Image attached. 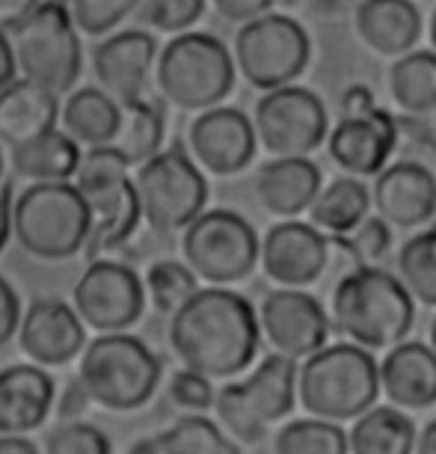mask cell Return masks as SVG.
<instances>
[{
  "instance_id": "obj_1",
  "label": "cell",
  "mask_w": 436,
  "mask_h": 454,
  "mask_svg": "<svg viewBox=\"0 0 436 454\" xmlns=\"http://www.w3.org/2000/svg\"><path fill=\"white\" fill-rule=\"evenodd\" d=\"M167 341L184 368L211 380H232L255 363L261 345L259 312L229 286L199 288L169 315Z\"/></svg>"
},
{
  "instance_id": "obj_2",
  "label": "cell",
  "mask_w": 436,
  "mask_h": 454,
  "mask_svg": "<svg viewBox=\"0 0 436 454\" xmlns=\"http://www.w3.org/2000/svg\"><path fill=\"white\" fill-rule=\"evenodd\" d=\"M332 333L369 350H389L416 324V297L398 273L362 264L330 288Z\"/></svg>"
},
{
  "instance_id": "obj_3",
  "label": "cell",
  "mask_w": 436,
  "mask_h": 454,
  "mask_svg": "<svg viewBox=\"0 0 436 454\" xmlns=\"http://www.w3.org/2000/svg\"><path fill=\"white\" fill-rule=\"evenodd\" d=\"M380 398V368L354 341L323 345L297 365V401L309 416L354 422Z\"/></svg>"
},
{
  "instance_id": "obj_4",
  "label": "cell",
  "mask_w": 436,
  "mask_h": 454,
  "mask_svg": "<svg viewBox=\"0 0 436 454\" xmlns=\"http://www.w3.org/2000/svg\"><path fill=\"white\" fill-rule=\"evenodd\" d=\"M237 78L235 57L211 33H175L160 48L155 87L164 105L187 114H202L232 96Z\"/></svg>"
},
{
  "instance_id": "obj_5",
  "label": "cell",
  "mask_w": 436,
  "mask_h": 454,
  "mask_svg": "<svg viewBox=\"0 0 436 454\" xmlns=\"http://www.w3.org/2000/svg\"><path fill=\"white\" fill-rule=\"evenodd\" d=\"M90 226V205L74 182H33L12 200V238L39 262L83 253Z\"/></svg>"
},
{
  "instance_id": "obj_6",
  "label": "cell",
  "mask_w": 436,
  "mask_h": 454,
  "mask_svg": "<svg viewBox=\"0 0 436 454\" xmlns=\"http://www.w3.org/2000/svg\"><path fill=\"white\" fill-rule=\"evenodd\" d=\"M131 164L119 155L113 145H90L81 155L72 182L78 184L90 205L92 226L83 255L87 262L119 250L143 223L140 196L131 176Z\"/></svg>"
},
{
  "instance_id": "obj_7",
  "label": "cell",
  "mask_w": 436,
  "mask_h": 454,
  "mask_svg": "<svg viewBox=\"0 0 436 454\" xmlns=\"http://www.w3.org/2000/svg\"><path fill=\"white\" fill-rule=\"evenodd\" d=\"M297 404V359L268 354L241 380H229L217 389L214 413L223 431L241 445H259L270 431L291 416Z\"/></svg>"
},
{
  "instance_id": "obj_8",
  "label": "cell",
  "mask_w": 436,
  "mask_h": 454,
  "mask_svg": "<svg viewBox=\"0 0 436 454\" xmlns=\"http://www.w3.org/2000/svg\"><path fill=\"white\" fill-rule=\"evenodd\" d=\"M160 374L164 365L155 350L125 330L98 333L87 341L78 359V377L92 404L113 413L140 410L155 395Z\"/></svg>"
},
{
  "instance_id": "obj_9",
  "label": "cell",
  "mask_w": 436,
  "mask_h": 454,
  "mask_svg": "<svg viewBox=\"0 0 436 454\" xmlns=\"http://www.w3.org/2000/svg\"><path fill=\"white\" fill-rule=\"evenodd\" d=\"M6 33L15 51L19 74L54 90L57 96L72 92L74 81L81 78L83 51L68 0H42L36 10Z\"/></svg>"
},
{
  "instance_id": "obj_10",
  "label": "cell",
  "mask_w": 436,
  "mask_h": 454,
  "mask_svg": "<svg viewBox=\"0 0 436 454\" xmlns=\"http://www.w3.org/2000/svg\"><path fill=\"white\" fill-rule=\"evenodd\" d=\"M143 223L158 235L184 232L208 205L205 169L182 145L160 149L143 160L134 176Z\"/></svg>"
},
{
  "instance_id": "obj_11",
  "label": "cell",
  "mask_w": 436,
  "mask_h": 454,
  "mask_svg": "<svg viewBox=\"0 0 436 454\" xmlns=\"http://www.w3.org/2000/svg\"><path fill=\"white\" fill-rule=\"evenodd\" d=\"M232 57L237 74L253 90L268 92L303 78L312 63V39L291 15L264 12L237 27Z\"/></svg>"
},
{
  "instance_id": "obj_12",
  "label": "cell",
  "mask_w": 436,
  "mask_h": 454,
  "mask_svg": "<svg viewBox=\"0 0 436 454\" xmlns=\"http://www.w3.org/2000/svg\"><path fill=\"white\" fill-rule=\"evenodd\" d=\"M182 259L208 286H235L259 268L261 238L229 208H205L182 232Z\"/></svg>"
},
{
  "instance_id": "obj_13",
  "label": "cell",
  "mask_w": 436,
  "mask_h": 454,
  "mask_svg": "<svg viewBox=\"0 0 436 454\" xmlns=\"http://www.w3.org/2000/svg\"><path fill=\"white\" fill-rule=\"evenodd\" d=\"M259 145L270 158L312 155L330 137V116L318 92L288 83L261 92L253 110Z\"/></svg>"
},
{
  "instance_id": "obj_14",
  "label": "cell",
  "mask_w": 436,
  "mask_h": 454,
  "mask_svg": "<svg viewBox=\"0 0 436 454\" xmlns=\"http://www.w3.org/2000/svg\"><path fill=\"white\" fill-rule=\"evenodd\" d=\"M145 286L134 268L113 259H92L72 288V306L90 330L116 333L134 327L145 309Z\"/></svg>"
},
{
  "instance_id": "obj_15",
  "label": "cell",
  "mask_w": 436,
  "mask_h": 454,
  "mask_svg": "<svg viewBox=\"0 0 436 454\" xmlns=\"http://www.w3.org/2000/svg\"><path fill=\"white\" fill-rule=\"evenodd\" d=\"M259 324L261 339L297 363L321 350L332 333L330 312L306 288H273L259 306Z\"/></svg>"
},
{
  "instance_id": "obj_16",
  "label": "cell",
  "mask_w": 436,
  "mask_h": 454,
  "mask_svg": "<svg viewBox=\"0 0 436 454\" xmlns=\"http://www.w3.org/2000/svg\"><path fill=\"white\" fill-rule=\"evenodd\" d=\"M259 137L253 119L237 107H208L187 128V152L208 176L229 178L253 164Z\"/></svg>"
},
{
  "instance_id": "obj_17",
  "label": "cell",
  "mask_w": 436,
  "mask_h": 454,
  "mask_svg": "<svg viewBox=\"0 0 436 454\" xmlns=\"http://www.w3.org/2000/svg\"><path fill=\"white\" fill-rule=\"evenodd\" d=\"M330 244L327 232L312 223L282 220L261 238L259 268L279 288H309L318 286L327 273Z\"/></svg>"
},
{
  "instance_id": "obj_18",
  "label": "cell",
  "mask_w": 436,
  "mask_h": 454,
  "mask_svg": "<svg viewBox=\"0 0 436 454\" xmlns=\"http://www.w3.org/2000/svg\"><path fill=\"white\" fill-rule=\"evenodd\" d=\"M398 145V122L386 107H374L362 116H341L330 128L327 155L339 173L369 178L389 167Z\"/></svg>"
},
{
  "instance_id": "obj_19",
  "label": "cell",
  "mask_w": 436,
  "mask_h": 454,
  "mask_svg": "<svg viewBox=\"0 0 436 454\" xmlns=\"http://www.w3.org/2000/svg\"><path fill=\"white\" fill-rule=\"evenodd\" d=\"M19 348L39 365H66L87 348V324L66 300H33L19 324Z\"/></svg>"
},
{
  "instance_id": "obj_20",
  "label": "cell",
  "mask_w": 436,
  "mask_h": 454,
  "mask_svg": "<svg viewBox=\"0 0 436 454\" xmlns=\"http://www.w3.org/2000/svg\"><path fill=\"white\" fill-rule=\"evenodd\" d=\"M158 63V39L145 30H119L110 33L92 48V72L96 81L122 101L140 98Z\"/></svg>"
},
{
  "instance_id": "obj_21",
  "label": "cell",
  "mask_w": 436,
  "mask_h": 454,
  "mask_svg": "<svg viewBox=\"0 0 436 454\" xmlns=\"http://www.w3.org/2000/svg\"><path fill=\"white\" fill-rule=\"evenodd\" d=\"M374 214L395 229H422L436 214V176L418 160L383 167L371 184Z\"/></svg>"
},
{
  "instance_id": "obj_22",
  "label": "cell",
  "mask_w": 436,
  "mask_h": 454,
  "mask_svg": "<svg viewBox=\"0 0 436 454\" xmlns=\"http://www.w3.org/2000/svg\"><path fill=\"white\" fill-rule=\"evenodd\" d=\"M321 187H323V173L309 155L270 158L268 164L259 167L253 182L259 208L276 220H294L309 214Z\"/></svg>"
},
{
  "instance_id": "obj_23",
  "label": "cell",
  "mask_w": 436,
  "mask_h": 454,
  "mask_svg": "<svg viewBox=\"0 0 436 454\" xmlns=\"http://www.w3.org/2000/svg\"><path fill=\"white\" fill-rule=\"evenodd\" d=\"M380 395L407 413L436 404V350L424 341H398L378 363Z\"/></svg>"
},
{
  "instance_id": "obj_24",
  "label": "cell",
  "mask_w": 436,
  "mask_h": 454,
  "mask_svg": "<svg viewBox=\"0 0 436 454\" xmlns=\"http://www.w3.org/2000/svg\"><path fill=\"white\" fill-rule=\"evenodd\" d=\"M350 12L359 45L383 59L413 51L424 33L416 0H359Z\"/></svg>"
},
{
  "instance_id": "obj_25",
  "label": "cell",
  "mask_w": 436,
  "mask_h": 454,
  "mask_svg": "<svg viewBox=\"0 0 436 454\" xmlns=\"http://www.w3.org/2000/svg\"><path fill=\"white\" fill-rule=\"evenodd\" d=\"M54 380L39 363L0 368V434H30L54 407Z\"/></svg>"
},
{
  "instance_id": "obj_26",
  "label": "cell",
  "mask_w": 436,
  "mask_h": 454,
  "mask_svg": "<svg viewBox=\"0 0 436 454\" xmlns=\"http://www.w3.org/2000/svg\"><path fill=\"white\" fill-rule=\"evenodd\" d=\"M59 96L30 78H15L0 90V143L19 145L59 122Z\"/></svg>"
},
{
  "instance_id": "obj_27",
  "label": "cell",
  "mask_w": 436,
  "mask_h": 454,
  "mask_svg": "<svg viewBox=\"0 0 436 454\" xmlns=\"http://www.w3.org/2000/svg\"><path fill=\"white\" fill-rule=\"evenodd\" d=\"M81 155V143L68 137L63 128H51L27 143L10 145L12 173L30 182H72Z\"/></svg>"
},
{
  "instance_id": "obj_28",
  "label": "cell",
  "mask_w": 436,
  "mask_h": 454,
  "mask_svg": "<svg viewBox=\"0 0 436 454\" xmlns=\"http://www.w3.org/2000/svg\"><path fill=\"white\" fill-rule=\"evenodd\" d=\"M131 454H237V445L232 436L223 431L220 422H211L208 416L187 413L175 419L167 431L143 436L128 445Z\"/></svg>"
},
{
  "instance_id": "obj_29",
  "label": "cell",
  "mask_w": 436,
  "mask_h": 454,
  "mask_svg": "<svg viewBox=\"0 0 436 454\" xmlns=\"http://www.w3.org/2000/svg\"><path fill=\"white\" fill-rule=\"evenodd\" d=\"M418 431L407 410L395 404H374L354 419L347 431L350 454H409L416 451Z\"/></svg>"
},
{
  "instance_id": "obj_30",
  "label": "cell",
  "mask_w": 436,
  "mask_h": 454,
  "mask_svg": "<svg viewBox=\"0 0 436 454\" xmlns=\"http://www.w3.org/2000/svg\"><path fill=\"white\" fill-rule=\"evenodd\" d=\"M59 122L81 145H107L119 128V101L105 87H81L68 92Z\"/></svg>"
},
{
  "instance_id": "obj_31",
  "label": "cell",
  "mask_w": 436,
  "mask_h": 454,
  "mask_svg": "<svg viewBox=\"0 0 436 454\" xmlns=\"http://www.w3.org/2000/svg\"><path fill=\"white\" fill-rule=\"evenodd\" d=\"M371 208V191L362 184V178L341 173L330 184L321 187V193L315 196L306 217H309L312 226H318L327 235H350L359 223L369 217Z\"/></svg>"
},
{
  "instance_id": "obj_32",
  "label": "cell",
  "mask_w": 436,
  "mask_h": 454,
  "mask_svg": "<svg viewBox=\"0 0 436 454\" xmlns=\"http://www.w3.org/2000/svg\"><path fill=\"white\" fill-rule=\"evenodd\" d=\"M164 134H167L164 105L140 96L119 105V128L116 137L107 145H113L131 167H140L143 160H149L152 155L160 152Z\"/></svg>"
},
{
  "instance_id": "obj_33",
  "label": "cell",
  "mask_w": 436,
  "mask_h": 454,
  "mask_svg": "<svg viewBox=\"0 0 436 454\" xmlns=\"http://www.w3.org/2000/svg\"><path fill=\"white\" fill-rule=\"evenodd\" d=\"M389 98L401 114L418 116L436 107V51H407L389 66Z\"/></svg>"
},
{
  "instance_id": "obj_34",
  "label": "cell",
  "mask_w": 436,
  "mask_h": 454,
  "mask_svg": "<svg viewBox=\"0 0 436 454\" xmlns=\"http://www.w3.org/2000/svg\"><path fill=\"white\" fill-rule=\"evenodd\" d=\"M270 449L276 454H347V431L341 422L321 416L291 419L270 436Z\"/></svg>"
},
{
  "instance_id": "obj_35",
  "label": "cell",
  "mask_w": 436,
  "mask_h": 454,
  "mask_svg": "<svg viewBox=\"0 0 436 454\" xmlns=\"http://www.w3.org/2000/svg\"><path fill=\"white\" fill-rule=\"evenodd\" d=\"M199 277L193 273V268L184 259H160L152 262L143 273V286L145 297H149L152 309L160 312L164 318H169L173 312H178L182 306L199 291Z\"/></svg>"
},
{
  "instance_id": "obj_36",
  "label": "cell",
  "mask_w": 436,
  "mask_h": 454,
  "mask_svg": "<svg viewBox=\"0 0 436 454\" xmlns=\"http://www.w3.org/2000/svg\"><path fill=\"white\" fill-rule=\"evenodd\" d=\"M398 277L416 303L436 309V226L407 238L398 253Z\"/></svg>"
},
{
  "instance_id": "obj_37",
  "label": "cell",
  "mask_w": 436,
  "mask_h": 454,
  "mask_svg": "<svg viewBox=\"0 0 436 454\" xmlns=\"http://www.w3.org/2000/svg\"><path fill=\"white\" fill-rule=\"evenodd\" d=\"M42 449L48 454H107L113 445L98 425L81 422V419H63L45 434Z\"/></svg>"
},
{
  "instance_id": "obj_38",
  "label": "cell",
  "mask_w": 436,
  "mask_h": 454,
  "mask_svg": "<svg viewBox=\"0 0 436 454\" xmlns=\"http://www.w3.org/2000/svg\"><path fill=\"white\" fill-rule=\"evenodd\" d=\"M208 0H143L136 19L158 33H184L205 15Z\"/></svg>"
},
{
  "instance_id": "obj_39",
  "label": "cell",
  "mask_w": 436,
  "mask_h": 454,
  "mask_svg": "<svg viewBox=\"0 0 436 454\" xmlns=\"http://www.w3.org/2000/svg\"><path fill=\"white\" fill-rule=\"evenodd\" d=\"M140 4L143 0H68L74 24L87 36H105L140 10Z\"/></svg>"
},
{
  "instance_id": "obj_40",
  "label": "cell",
  "mask_w": 436,
  "mask_h": 454,
  "mask_svg": "<svg viewBox=\"0 0 436 454\" xmlns=\"http://www.w3.org/2000/svg\"><path fill=\"white\" fill-rule=\"evenodd\" d=\"M169 401L178 410H187V413H205V410H214V401H217V389H214V380L208 374L193 372V368H178V372L169 377Z\"/></svg>"
},
{
  "instance_id": "obj_41",
  "label": "cell",
  "mask_w": 436,
  "mask_h": 454,
  "mask_svg": "<svg viewBox=\"0 0 436 454\" xmlns=\"http://www.w3.org/2000/svg\"><path fill=\"white\" fill-rule=\"evenodd\" d=\"M350 241H354L365 264H378L380 259H386L392 250V226L380 214H374V217L369 214V217L350 232Z\"/></svg>"
},
{
  "instance_id": "obj_42",
  "label": "cell",
  "mask_w": 436,
  "mask_h": 454,
  "mask_svg": "<svg viewBox=\"0 0 436 454\" xmlns=\"http://www.w3.org/2000/svg\"><path fill=\"white\" fill-rule=\"evenodd\" d=\"M214 6V12L229 24H244L259 19L264 12H273L282 0H208Z\"/></svg>"
},
{
  "instance_id": "obj_43",
  "label": "cell",
  "mask_w": 436,
  "mask_h": 454,
  "mask_svg": "<svg viewBox=\"0 0 436 454\" xmlns=\"http://www.w3.org/2000/svg\"><path fill=\"white\" fill-rule=\"evenodd\" d=\"M21 300L15 294V288L10 286V279L0 277V348L6 341H12V336L19 333L21 324Z\"/></svg>"
},
{
  "instance_id": "obj_44",
  "label": "cell",
  "mask_w": 436,
  "mask_h": 454,
  "mask_svg": "<svg viewBox=\"0 0 436 454\" xmlns=\"http://www.w3.org/2000/svg\"><path fill=\"white\" fill-rule=\"evenodd\" d=\"M339 107H341V116H362L378 107V98H374V92L365 87V83H354V87H347L341 92Z\"/></svg>"
},
{
  "instance_id": "obj_45",
  "label": "cell",
  "mask_w": 436,
  "mask_h": 454,
  "mask_svg": "<svg viewBox=\"0 0 436 454\" xmlns=\"http://www.w3.org/2000/svg\"><path fill=\"white\" fill-rule=\"evenodd\" d=\"M87 404H92V398H90V392L83 389L81 377L74 374L66 387V395L59 398V419H78Z\"/></svg>"
},
{
  "instance_id": "obj_46",
  "label": "cell",
  "mask_w": 436,
  "mask_h": 454,
  "mask_svg": "<svg viewBox=\"0 0 436 454\" xmlns=\"http://www.w3.org/2000/svg\"><path fill=\"white\" fill-rule=\"evenodd\" d=\"M409 128H413L416 140L436 158V107L424 110V114H418V116H409Z\"/></svg>"
},
{
  "instance_id": "obj_47",
  "label": "cell",
  "mask_w": 436,
  "mask_h": 454,
  "mask_svg": "<svg viewBox=\"0 0 436 454\" xmlns=\"http://www.w3.org/2000/svg\"><path fill=\"white\" fill-rule=\"evenodd\" d=\"M42 0H0V27L10 30L12 24H19L24 15H30Z\"/></svg>"
},
{
  "instance_id": "obj_48",
  "label": "cell",
  "mask_w": 436,
  "mask_h": 454,
  "mask_svg": "<svg viewBox=\"0 0 436 454\" xmlns=\"http://www.w3.org/2000/svg\"><path fill=\"white\" fill-rule=\"evenodd\" d=\"M12 184H0V253H4L6 241L12 238Z\"/></svg>"
},
{
  "instance_id": "obj_49",
  "label": "cell",
  "mask_w": 436,
  "mask_h": 454,
  "mask_svg": "<svg viewBox=\"0 0 436 454\" xmlns=\"http://www.w3.org/2000/svg\"><path fill=\"white\" fill-rule=\"evenodd\" d=\"M15 72H19V63H15L12 42L6 36V30L0 27V90H4L10 81H15Z\"/></svg>"
},
{
  "instance_id": "obj_50",
  "label": "cell",
  "mask_w": 436,
  "mask_h": 454,
  "mask_svg": "<svg viewBox=\"0 0 436 454\" xmlns=\"http://www.w3.org/2000/svg\"><path fill=\"white\" fill-rule=\"evenodd\" d=\"M42 445L24 434H0V454H39Z\"/></svg>"
},
{
  "instance_id": "obj_51",
  "label": "cell",
  "mask_w": 436,
  "mask_h": 454,
  "mask_svg": "<svg viewBox=\"0 0 436 454\" xmlns=\"http://www.w3.org/2000/svg\"><path fill=\"white\" fill-rule=\"evenodd\" d=\"M416 451L418 454H436V419H433V422H427L422 431H418Z\"/></svg>"
},
{
  "instance_id": "obj_52",
  "label": "cell",
  "mask_w": 436,
  "mask_h": 454,
  "mask_svg": "<svg viewBox=\"0 0 436 454\" xmlns=\"http://www.w3.org/2000/svg\"><path fill=\"white\" fill-rule=\"evenodd\" d=\"M312 4L323 12H345V10H354L359 0H312Z\"/></svg>"
},
{
  "instance_id": "obj_53",
  "label": "cell",
  "mask_w": 436,
  "mask_h": 454,
  "mask_svg": "<svg viewBox=\"0 0 436 454\" xmlns=\"http://www.w3.org/2000/svg\"><path fill=\"white\" fill-rule=\"evenodd\" d=\"M427 42H431V48L436 51V10L431 12V21H427Z\"/></svg>"
},
{
  "instance_id": "obj_54",
  "label": "cell",
  "mask_w": 436,
  "mask_h": 454,
  "mask_svg": "<svg viewBox=\"0 0 436 454\" xmlns=\"http://www.w3.org/2000/svg\"><path fill=\"white\" fill-rule=\"evenodd\" d=\"M427 345H431V348L436 350V315H433L431 327H427Z\"/></svg>"
},
{
  "instance_id": "obj_55",
  "label": "cell",
  "mask_w": 436,
  "mask_h": 454,
  "mask_svg": "<svg viewBox=\"0 0 436 454\" xmlns=\"http://www.w3.org/2000/svg\"><path fill=\"white\" fill-rule=\"evenodd\" d=\"M6 178H4V152H0V184H4Z\"/></svg>"
}]
</instances>
